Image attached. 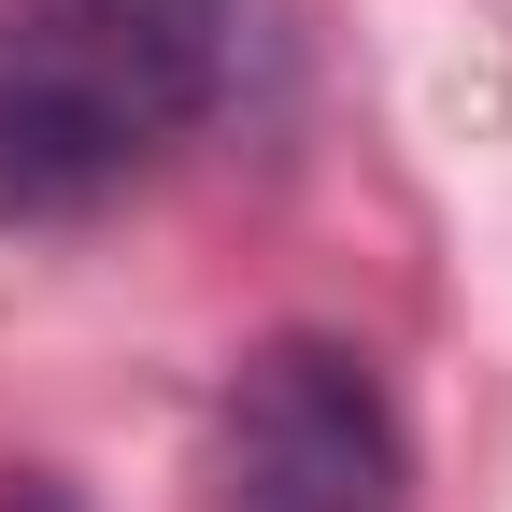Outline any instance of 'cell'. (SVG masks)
Listing matches in <instances>:
<instances>
[{
  "mask_svg": "<svg viewBox=\"0 0 512 512\" xmlns=\"http://www.w3.org/2000/svg\"><path fill=\"white\" fill-rule=\"evenodd\" d=\"M256 0H0V228H86L242 86Z\"/></svg>",
  "mask_w": 512,
  "mask_h": 512,
  "instance_id": "cell-1",
  "label": "cell"
},
{
  "mask_svg": "<svg viewBox=\"0 0 512 512\" xmlns=\"http://www.w3.org/2000/svg\"><path fill=\"white\" fill-rule=\"evenodd\" d=\"M214 512H413L384 370L328 328H271L214 399Z\"/></svg>",
  "mask_w": 512,
  "mask_h": 512,
  "instance_id": "cell-2",
  "label": "cell"
},
{
  "mask_svg": "<svg viewBox=\"0 0 512 512\" xmlns=\"http://www.w3.org/2000/svg\"><path fill=\"white\" fill-rule=\"evenodd\" d=\"M0 512H86V498L57 484V470H15V484H0Z\"/></svg>",
  "mask_w": 512,
  "mask_h": 512,
  "instance_id": "cell-3",
  "label": "cell"
}]
</instances>
